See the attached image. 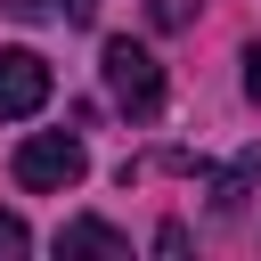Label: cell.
Here are the masks:
<instances>
[{
	"instance_id": "7a4b0ae2",
	"label": "cell",
	"mask_w": 261,
	"mask_h": 261,
	"mask_svg": "<svg viewBox=\"0 0 261 261\" xmlns=\"http://www.w3.org/2000/svg\"><path fill=\"white\" fill-rule=\"evenodd\" d=\"M98 73H106V90H114V106H122V114H139V122H147V114L163 106V65H155L139 41H106V49H98Z\"/></svg>"
},
{
	"instance_id": "52a82bcc",
	"label": "cell",
	"mask_w": 261,
	"mask_h": 261,
	"mask_svg": "<svg viewBox=\"0 0 261 261\" xmlns=\"http://www.w3.org/2000/svg\"><path fill=\"white\" fill-rule=\"evenodd\" d=\"M245 98H253V106H261V41H253V49H245Z\"/></svg>"
},
{
	"instance_id": "5b68a950",
	"label": "cell",
	"mask_w": 261,
	"mask_h": 261,
	"mask_svg": "<svg viewBox=\"0 0 261 261\" xmlns=\"http://www.w3.org/2000/svg\"><path fill=\"white\" fill-rule=\"evenodd\" d=\"M253 179H261V155H237V163H228V171H220V188H212V204H220V212H237V204H245V188H253Z\"/></svg>"
},
{
	"instance_id": "8992f818",
	"label": "cell",
	"mask_w": 261,
	"mask_h": 261,
	"mask_svg": "<svg viewBox=\"0 0 261 261\" xmlns=\"http://www.w3.org/2000/svg\"><path fill=\"white\" fill-rule=\"evenodd\" d=\"M16 253H33V228L16 212H0V261H16Z\"/></svg>"
},
{
	"instance_id": "6da1fadb",
	"label": "cell",
	"mask_w": 261,
	"mask_h": 261,
	"mask_svg": "<svg viewBox=\"0 0 261 261\" xmlns=\"http://www.w3.org/2000/svg\"><path fill=\"white\" fill-rule=\"evenodd\" d=\"M82 171H90V155H82L73 130H33L16 147V188H33V196H65Z\"/></svg>"
},
{
	"instance_id": "3957f363",
	"label": "cell",
	"mask_w": 261,
	"mask_h": 261,
	"mask_svg": "<svg viewBox=\"0 0 261 261\" xmlns=\"http://www.w3.org/2000/svg\"><path fill=\"white\" fill-rule=\"evenodd\" d=\"M49 106V57L41 49H0V114H41Z\"/></svg>"
},
{
	"instance_id": "277c9868",
	"label": "cell",
	"mask_w": 261,
	"mask_h": 261,
	"mask_svg": "<svg viewBox=\"0 0 261 261\" xmlns=\"http://www.w3.org/2000/svg\"><path fill=\"white\" fill-rule=\"evenodd\" d=\"M57 253H114V261H122V253H130V237H122V228H106V220H65V228H57Z\"/></svg>"
}]
</instances>
